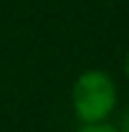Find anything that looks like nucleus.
<instances>
[{
	"label": "nucleus",
	"instance_id": "nucleus-3",
	"mask_svg": "<svg viewBox=\"0 0 129 132\" xmlns=\"http://www.w3.org/2000/svg\"><path fill=\"white\" fill-rule=\"evenodd\" d=\"M116 130H119V132H129V109L122 114V122L116 125Z\"/></svg>",
	"mask_w": 129,
	"mask_h": 132
},
{
	"label": "nucleus",
	"instance_id": "nucleus-2",
	"mask_svg": "<svg viewBox=\"0 0 129 132\" xmlns=\"http://www.w3.org/2000/svg\"><path fill=\"white\" fill-rule=\"evenodd\" d=\"M76 132H119V130H116V125L101 122V125H81Z\"/></svg>",
	"mask_w": 129,
	"mask_h": 132
},
{
	"label": "nucleus",
	"instance_id": "nucleus-4",
	"mask_svg": "<svg viewBox=\"0 0 129 132\" xmlns=\"http://www.w3.org/2000/svg\"><path fill=\"white\" fill-rule=\"evenodd\" d=\"M124 76H127V81H129V51H127V56H124Z\"/></svg>",
	"mask_w": 129,
	"mask_h": 132
},
{
	"label": "nucleus",
	"instance_id": "nucleus-1",
	"mask_svg": "<svg viewBox=\"0 0 129 132\" xmlns=\"http://www.w3.org/2000/svg\"><path fill=\"white\" fill-rule=\"evenodd\" d=\"M119 104V89L112 74L101 69H86L71 84V109L81 125L109 122Z\"/></svg>",
	"mask_w": 129,
	"mask_h": 132
}]
</instances>
